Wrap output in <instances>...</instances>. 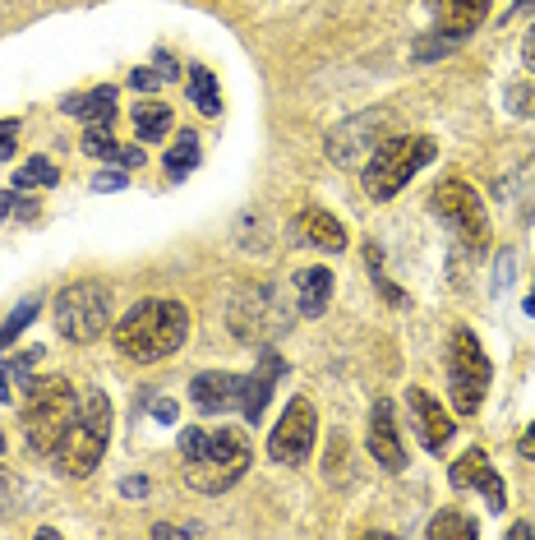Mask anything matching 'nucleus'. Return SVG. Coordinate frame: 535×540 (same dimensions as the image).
Returning <instances> with one entry per match:
<instances>
[{"instance_id":"obj_1","label":"nucleus","mask_w":535,"mask_h":540,"mask_svg":"<svg viewBox=\"0 0 535 540\" xmlns=\"http://www.w3.org/2000/svg\"><path fill=\"white\" fill-rule=\"evenodd\" d=\"M190 333V310L180 300H162V296H148L139 305L120 314V324H111V342L125 360L134 365H157L167 360L171 351H180Z\"/></svg>"},{"instance_id":"obj_2","label":"nucleus","mask_w":535,"mask_h":540,"mask_svg":"<svg viewBox=\"0 0 535 540\" xmlns=\"http://www.w3.org/2000/svg\"><path fill=\"white\" fill-rule=\"evenodd\" d=\"M180 457H185V485L199 494H226L250 471V439L245 430H180Z\"/></svg>"},{"instance_id":"obj_3","label":"nucleus","mask_w":535,"mask_h":540,"mask_svg":"<svg viewBox=\"0 0 535 540\" xmlns=\"http://www.w3.org/2000/svg\"><path fill=\"white\" fill-rule=\"evenodd\" d=\"M107 444H111V397L102 393V388H88V393H79L70 430H65V439L56 444L51 462L60 467V476L84 480V476H93L97 462L107 457Z\"/></svg>"},{"instance_id":"obj_4","label":"nucleus","mask_w":535,"mask_h":540,"mask_svg":"<svg viewBox=\"0 0 535 540\" xmlns=\"http://www.w3.org/2000/svg\"><path fill=\"white\" fill-rule=\"evenodd\" d=\"M24 439L28 448H33L37 457H51L56 453V444L65 439V430H70L74 420V407H79V393H74L70 379H60V374H51V379H33L24 393Z\"/></svg>"},{"instance_id":"obj_5","label":"nucleus","mask_w":535,"mask_h":540,"mask_svg":"<svg viewBox=\"0 0 535 540\" xmlns=\"http://www.w3.org/2000/svg\"><path fill=\"white\" fill-rule=\"evenodd\" d=\"M434 139H425V134H393V139H383L374 153H369V162L360 167V180H365V194L369 199H393L397 190H406V180L416 176L420 167H429L434 162Z\"/></svg>"},{"instance_id":"obj_6","label":"nucleus","mask_w":535,"mask_h":540,"mask_svg":"<svg viewBox=\"0 0 535 540\" xmlns=\"http://www.w3.org/2000/svg\"><path fill=\"white\" fill-rule=\"evenodd\" d=\"M111 314H116V300H111L107 282H70L56 296V333L84 347V342H97L107 333Z\"/></svg>"},{"instance_id":"obj_7","label":"nucleus","mask_w":535,"mask_h":540,"mask_svg":"<svg viewBox=\"0 0 535 540\" xmlns=\"http://www.w3.org/2000/svg\"><path fill=\"white\" fill-rule=\"evenodd\" d=\"M489 370L485 351H480L476 333L471 328H452V342H448V393H452V411L457 416H476L480 402L489 393Z\"/></svg>"},{"instance_id":"obj_8","label":"nucleus","mask_w":535,"mask_h":540,"mask_svg":"<svg viewBox=\"0 0 535 540\" xmlns=\"http://www.w3.org/2000/svg\"><path fill=\"white\" fill-rule=\"evenodd\" d=\"M429 208L439 213L443 227H452L462 236L466 250H476V254L489 250V213L466 180H443L439 190H434V199H429Z\"/></svg>"},{"instance_id":"obj_9","label":"nucleus","mask_w":535,"mask_h":540,"mask_svg":"<svg viewBox=\"0 0 535 540\" xmlns=\"http://www.w3.org/2000/svg\"><path fill=\"white\" fill-rule=\"evenodd\" d=\"M314 434H319V411L310 397H291L282 420L268 434V457L277 467H305V457L314 453Z\"/></svg>"},{"instance_id":"obj_10","label":"nucleus","mask_w":535,"mask_h":540,"mask_svg":"<svg viewBox=\"0 0 535 540\" xmlns=\"http://www.w3.org/2000/svg\"><path fill=\"white\" fill-rule=\"evenodd\" d=\"M388 125V111H360V116L342 120L328 130V162L333 167H365L369 153L379 148V134Z\"/></svg>"},{"instance_id":"obj_11","label":"nucleus","mask_w":535,"mask_h":540,"mask_svg":"<svg viewBox=\"0 0 535 540\" xmlns=\"http://www.w3.org/2000/svg\"><path fill=\"white\" fill-rule=\"evenodd\" d=\"M448 480H452V490H480L485 494L489 513H503V508H508V490H503V480H499V471H494L485 448H466V453L452 462Z\"/></svg>"},{"instance_id":"obj_12","label":"nucleus","mask_w":535,"mask_h":540,"mask_svg":"<svg viewBox=\"0 0 535 540\" xmlns=\"http://www.w3.org/2000/svg\"><path fill=\"white\" fill-rule=\"evenodd\" d=\"M406 411H411V430H416L420 448L429 453H443L448 448V434H452V416L443 411V402L425 388H406Z\"/></svg>"},{"instance_id":"obj_13","label":"nucleus","mask_w":535,"mask_h":540,"mask_svg":"<svg viewBox=\"0 0 535 540\" xmlns=\"http://www.w3.org/2000/svg\"><path fill=\"white\" fill-rule=\"evenodd\" d=\"M369 453L383 471H406V448L388 402H374V411H369Z\"/></svg>"},{"instance_id":"obj_14","label":"nucleus","mask_w":535,"mask_h":540,"mask_svg":"<svg viewBox=\"0 0 535 540\" xmlns=\"http://www.w3.org/2000/svg\"><path fill=\"white\" fill-rule=\"evenodd\" d=\"M282 356L277 351H263L259 356V365H254V374L240 384V411H245V420H263V407H268V397H273V388H277V379H282Z\"/></svg>"},{"instance_id":"obj_15","label":"nucleus","mask_w":535,"mask_h":540,"mask_svg":"<svg viewBox=\"0 0 535 540\" xmlns=\"http://www.w3.org/2000/svg\"><path fill=\"white\" fill-rule=\"evenodd\" d=\"M429 10H434V24H439L443 37L466 42V37L485 24L489 0H429Z\"/></svg>"},{"instance_id":"obj_16","label":"nucleus","mask_w":535,"mask_h":540,"mask_svg":"<svg viewBox=\"0 0 535 540\" xmlns=\"http://www.w3.org/2000/svg\"><path fill=\"white\" fill-rule=\"evenodd\" d=\"M240 374H226V370H203L194 374L190 384V402L194 411H203V416H217V411H226L231 402H240Z\"/></svg>"},{"instance_id":"obj_17","label":"nucleus","mask_w":535,"mask_h":540,"mask_svg":"<svg viewBox=\"0 0 535 540\" xmlns=\"http://www.w3.org/2000/svg\"><path fill=\"white\" fill-rule=\"evenodd\" d=\"M42 356H47L42 347H28L24 356L0 360V402H5V407H10V402H24L28 384L37 379V365H42Z\"/></svg>"},{"instance_id":"obj_18","label":"nucleus","mask_w":535,"mask_h":540,"mask_svg":"<svg viewBox=\"0 0 535 540\" xmlns=\"http://www.w3.org/2000/svg\"><path fill=\"white\" fill-rule=\"evenodd\" d=\"M296 227H300V236L310 240L314 250H323V254H342L346 250V227L337 222L333 213H323V208H305Z\"/></svg>"},{"instance_id":"obj_19","label":"nucleus","mask_w":535,"mask_h":540,"mask_svg":"<svg viewBox=\"0 0 535 540\" xmlns=\"http://www.w3.org/2000/svg\"><path fill=\"white\" fill-rule=\"evenodd\" d=\"M328 300H333V273L328 268H305L296 277V305L305 319H319L328 310Z\"/></svg>"},{"instance_id":"obj_20","label":"nucleus","mask_w":535,"mask_h":540,"mask_svg":"<svg viewBox=\"0 0 535 540\" xmlns=\"http://www.w3.org/2000/svg\"><path fill=\"white\" fill-rule=\"evenodd\" d=\"M116 102H120V93L102 84V88H93V93H84V97H70L65 111H70V116H84V125H111Z\"/></svg>"},{"instance_id":"obj_21","label":"nucleus","mask_w":535,"mask_h":540,"mask_svg":"<svg viewBox=\"0 0 535 540\" xmlns=\"http://www.w3.org/2000/svg\"><path fill=\"white\" fill-rule=\"evenodd\" d=\"M171 107L167 102H139V107H134V139H139V144H153V139H162V134L171 130Z\"/></svg>"},{"instance_id":"obj_22","label":"nucleus","mask_w":535,"mask_h":540,"mask_svg":"<svg viewBox=\"0 0 535 540\" xmlns=\"http://www.w3.org/2000/svg\"><path fill=\"white\" fill-rule=\"evenodd\" d=\"M185 88H190V102L203 111V116H222V88H217V79H213L208 65H194L190 79H185Z\"/></svg>"},{"instance_id":"obj_23","label":"nucleus","mask_w":535,"mask_h":540,"mask_svg":"<svg viewBox=\"0 0 535 540\" xmlns=\"http://www.w3.org/2000/svg\"><path fill=\"white\" fill-rule=\"evenodd\" d=\"M162 167H167V176H176V180L190 176V171L199 167V134H194V130L180 134L176 144L167 148V157H162Z\"/></svg>"},{"instance_id":"obj_24","label":"nucleus","mask_w":535,"mask_h":540,"mask_svg":"<svg viewBox=\"0 0 535 540\" xmlns=\"http://www.w3.org/2000/svg\"><path fill=\"white\" fill-rule=\"evenodd\" d=\"M425 536H429V540H448V536L476 540V536H480V522H476V517H466V513H457V508H443V513L429 522Z\"/></svg>"},{"instance_id":"obj_25","label":"nucleus","mask_w":535,"mask_h":540,"mask_svg":"<svg viewBox=\"0 0 535 540\" xmlns=\"http://www.w3.org/2000/svg\"><path fill=\"white\" fill-rule=\"evenodd\" d=\"M56 180H60L56 162H47V157H28L24 167H19V171L10 176V185H14V190H42V185L51 190Z\"/></svg>"},{"instance_id":"obj_26","label":"nucleus","mask_w":535,"mask_h":540,"mask_svg":"<svg viewBox=\"0 0 535 540\" xmlns=\"http://www.w3.org/2000/svg\"><path fill=\"white\" fill-rule=\"evenodd\" d=\"M84 153L88 157H107V162H120V139L107 130V125H88V130H84Z\"/></svg>"},{"instance_id":"obj_27","label":"nucleus","mask_w":535,"mask_h":540,"mask_svg":"<svg viewBox=\"0 0 535 540\" xmlns=\"http://www.w3.org/2000/svg\"><path fill=\"white\" fill-rule=\"evenodd\" d=\"M37 310H42V300H37V296H28L24 305H19V310H14L10 319H5V324H0V351L10 347L14 337H19V333H24L28 324H33V319H37Z\"/></svg>"},{"instance_id":"obj_28","label":"nucleus","mask_w":535,"mask_h":540,"mask_svg":"<svg viewBox=\"0 0 535 540\" xmlns=\"http://www.w3.org/2000/svg\"><path fill=\"white\" fill-rule=\"evenodd\" d=\"M37 204L33 199H24V190H0V217L10 222V217H33Z\"/></svg>"},{"instance_id":"obj_29","label":"nucleus","mask_w":535,"mask_h":540,"mask_svg":"<svg viewBox=\"0 0 535 540\" xmlns=\"http://www.w3.org/2000/svg\"><path fill=\"white\" fill-rule=\"evenodd\" d=\"M19 499H24V485H19L10 471H0V517L19 513Z\"/></svg>"},{"instance_id":"obj_30","label":"nucleus","mask_w":535,"mask_h":540,"mask_svg":"<svg viewBox=\"0 0 535 540\" xmlns=\"http://www.w3.org/2000/svg\"><path fill=\"white\" fill-rule=\"evenodd\" d=\"M508 111H512V116H535V88L531 84H512L508 88Z\"/></svg>"},{"instance_id":"obj_31","label":"nucleus","mask_w":535,"mask_h":540,"mask_svg":"<svg viewBox=\"0 0 535 540\" xmlns=\"http://www.w3.org/2000/svg\"><path fill=\"white\" fill-rule=\"evenodd\" d=\"M125 185H130V176H120V171H102V176H93V190H97V194L125 190Z\"/></svg>"},{"instance_id":"obj_32","label":"nucleus","mask_w":535,"mask_h":540,"mask_svg":"<svg viewBox=\"0 0 535 540\" xmlns=\"http://www.w3.org/2000/svg\"><path fill=\"white\" fill-rule=\"evenodd\" d=\"M508 282H512V254L503 250L499 254V268H494V296H503V291H508Z\"/></svg>"},{"instance_id":"obj_33","label":"nucleus","mask_w":535,"mask_h":540,"mask_svg":"<svg viewBox=\"0 0 535 540\" xmlns=\"http://www.w3.org/2000/svg\"><path fill=\"white\" fill-rule=\"evenodd\" d=\"M19 144V120H0V157H10Z\"/></svg>"},{"instance_id":"obj_34","label":"nucleus","mask_w":535,"mask_h":540,"mask_svg":"<svg viewBox=\"0 0 535 540\" xmlns=\"http://www.w3.org/2000/svg\"><path fill=\"white\" fill-rule=\"evenodd\" d=\"M130 84L139 88V93H153V88H162V74H157V70H134Z\"/></svg>"},{"instance_id":"obj_35","label":"nucleus","mask_w":535,"mask_h":540,"mask_svg":"<svg viewBox=\"0 0 535 540\" xmlns=\"http://www.w3.org/2000/svg\"><path fill=\"white\" fill-rule=\"evenodd\" d=\"M120 494H130V499H143V494H148V476H125V480H120Z\"/></svg>"},{"instance_id":"obj_36","label":"nucleus","mask_w":535,"mask_h":540,"mask_svg":"<svg viewBox=\"0 0 535 540\" xmlns=\"http://www.w3.org/2000/svg\"><path fill=\"white\" fill-rule=\"evenodd\" d=\"M153 416L162 420V425H176V402H167V397H157V402H153Z\"/></svg>"},{"instance_id":"obj_37","label":"nucleus","mask_w":535,"mask_h":540,"mask_svg":"<svg viewBox=\"0 0 535 540\" xmlns=\"http://www.w3.org/2000/svg\"><path fill=\"white\" fill-rule=\"evenodd\" d=\"M517 453H522L526 462H535V420H531V425H526V434H522V439H517Z\"/></svg>"},{"instance_id":"obj_38","label":"nucleus","mask_w":535,"mask_h":540,"mask_svg":"<svg viewBox=\"0 0 535 540\" xmlns=\"http://www.w3.org/2000/svg\"><path fill=\"white\" fill-rule=\"evenodd\" d=\"M526 14H535V0H517V5L503 14V24H517V19H526Z\"/></svg>"},{"instance_id":"obj_39","label":"nucleus","mask_w":535,"mask_h":540,"mask_svg":"<svg viewBox=\"0 0 535 540\" xmlns=\"http://www.w3.org/2000/svg\"><path fill=\"white\" fill-rule=\"evenodd\" d=\"M522 60H526V65H531V70H535V24L526 28V42H522Z\"/></svg>"},{"instance_id":"obj_40","label":"nucleus","mask_w":535,"mask_h":540,"mask_svg":"<svg viewBox=\"0 0 535 540\" xmlns=\"http://www.w3.org/2000/svg\"><path fill=\"white\" fill-rule=\"evenodd\" d=\"M139 162H143V153H139V148H120V167H125V171H130V167H139Z\"/></svg>"},{"instance_id":"obj_41","label":"nucleus","mask_w":535,"mask_h":540,"mask_svg":"<svg viewBox=\"0 0 535 540\" xmlns=\"http://www.w3.org/2000/svg\"><path fill=\"white\" fill-rule=\"evenodd\" d=\"M194 531L199 527H167V522H162V527H153V536H194Z\"/></svg>"},{"instance_id":"obj_42","label":"nucleus","mask_w":535,"mask_h":540,"mask_svg":"<svg viewBox=\"0 0 535 540\" xmlns=\"http://www.w3.org/2000/svg\"><path fill=\"white\" fill-rule=\"evenodd\" d=\"M157 65H162V70H157V74H162V79H171V74H176V60H171L167 51H157Z\"/></svg>"},{"instance_id":"obj_43","label":"nucleus","mask_w":535,"mask_h":540,"mask_svg":"<svg viewBox=\"0 0 535 540\" xmlns=\"http://www.w3.org/2000/svg\"><path fill=\"white\" fill-rule=\"evenodd\" d=\"M508 536H512V540H531V536H535V531H531V527H526V522H517V527H512V531H508Z\"/></svg>"},{"instance_id":"obj_44","label":"nucleus","mask_w":535,"mask_h":540,"mask_svg":"<svg viewBox=\"0 0 535 540\" xmlns=\"http://www.w3.org/2000/svg\"><path fill=\"white\" fill-rule=\"evenodd\" d=\"M526 314H535V296H531V300H526Z\"/></svg>"},{"instance_id":"obj_45","label":"nucleus","mask_w":535,"mask_h":540,"mask_svg":"<svg viewBox=\"0 0 535 540\" xmlns=\"http://www.w3.org/2000/svg\"><path fill=\"white\" fill-rule=\"evenodd\" d=\"M0 453H5V434H0Z\"/></svg>"}]
</instances>
